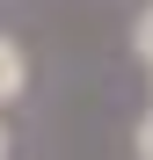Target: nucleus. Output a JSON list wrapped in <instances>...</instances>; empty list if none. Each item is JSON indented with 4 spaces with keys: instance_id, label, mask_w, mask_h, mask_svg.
Listing matches in <instances>:
<instances>
[{
    "instance_id": "obj_1",
    "label": "nucleus",
    "mask_w": 153,
    "mask_h": 160,
    "mask_svg": "<svg viewBox=\"0 0 153 160\" xmlns=\"http://www.w3.org/2000/svg\"><path fill=\"white\" fill-rule=\"evenodd\" d=\"M22 88H29V58H22L15 37H0V109H8V102H22Z\"/></svg>"
},
{
    "instance_id": "obj_2",
    "label": "nucleus",
    "mask_w": 153,
    "mask_h": 160,
    "mask_svg": "<svg viewBox=\"0 0 153 160\" xmlns=\"http://www.w3.org/2000/svg\"><path fill=\"white\" fill-rule=\"evenodd\" d=\"M131 44H139V58H146V66H153V8H146V15H139V37H131Z\"/></svg>"
},
{
    "instance_id": "obj_3",
    "label": "nucleus",
    "mask_w": 153,
    "mask_h": 160,
    "mask_svg": "<svg viewBox=\"0 0 153 160\" xmlns=\"http://www.w3.org/2000/svg\"><path fill=\"white\" fill-rule=\"evenodd\" d=\"M131 146H139V160H153V117L139 124V138H131Z\"/></svg>"
},
{
    "instance_id": "obj_4",
    "label": "nucleus",
    "mask_w": 153,
    "mask_h": 160,
    "mask_svg": "<svg viewBox=\"0 0 153 160\" xmlns=\"http://www.w3.org/2000/svg\"><path fill=\"white\" fill-rule=\"evenodd\" d=\"M0 160H8V124H0Z\"/></svg>"
}]
</instances>
